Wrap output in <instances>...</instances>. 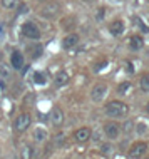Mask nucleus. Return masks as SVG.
<instances>
[{
    "mask_svg": "<svg viewBox=\"0 0 149 159\" xmlns=\"http://www.w3.org/2000/svg\"><path fill=\"white\" fill-rule=\"evenodd\" d=\"M34 84L35 85H45L47 84V75L44 72H35L34 74Z\"/></svg>",
    "mask_w": 149,
    "mask_h": 159,
    "instance_id": "nucleus-16",
    "label": "nucleus"
},
{
    "mask_svg": "<svg viewBox=\"0 0 149 159\" xmlns=\"http://www.w3.org/2000/svg\"><path fill=\"white\" fill-rule=\"evenodd\" d=\"M0 77H2V79H8V77H10V69H8L5 64H0Z\"/></svg>",
    "mask_w": 149,
    "mask_h": 159,
    "instance_id": "nucleus-22",
    "label": "nucleus"
},
{
    "mask_svg": "<svg viewBox=\"0 0 149 159\" xmlns=\"http://www.w3.org/2000/svg\"><path fill=\"white\" fill-rule=\"evenodd\" d=\"M59 12H61V5L57 2H45V5L39 10V15L44 19H54L59 15Z\"/></svg>",
    "mask_w": 149,
    "mask_h": 159,
    "instance_id": "nucleus-3",
    "label": "nucleus"
},
{
    "mask_svg": "<svg viewBox=\"0 0 149 159\" xmlns=\"http://www.w3.org/2000/svg\"><path fill=\"white\" fill-rule=\"evenodd\" d=\"M15 10H17V15H25V14H29L30 8H29L27 3H19V7H17Z\"/></svg>",
    "mask_w": 149,
    "mask_h": 159,
    "instance_id": "nucleus-23",
    "label": "nucleus"
},
{
    "mask_svg": "<svg viewBox=\"0 0 149 159\" xmlns=\"http://www.w3.org/2000/svg\"><path fill=\"white\" fill-rule=\"evenodd\" d=\"M129 89H131V82L124 80V82H121L117 85V94L119 96H126V92H129Z\"/></svg>",
    "mask_w": 149,
    "mask_h": 159,
    "instance_id": "nucleus-19",
    "label": "nucleus"
},
{
    "mask_svg": "<svg viewBox=\"0 0 149 159\" xmlns=\"http://www.w3.org/2000/svg\"><path fill=\"white\" fill-rule=\"evenodd\" d=\"M20 32H22V35L25 39H30V40L40 39V29L34 22H24L22 27H20Z\"/></svg>",
    "mask_w": 149,
    "mask_h": 159,
    "instance_id": "nucleus-2",
    "label": "nucleus"
},
{
    "mask_svg": "<svg viewBox=\"0 0 149 159\" xmlns=\"http://www.w3.org/2000/svg\"><path fill=\"white\" fill-rule=\"evenodd\" d=\"M30 122H32V116L29 112H22V114L17 116V119L14 121V129L17 132H24V131L29 129Z\"/></svg>",
    "mask_w": 149,
    "mask_h": 159,
    "instance_id": "nucleus-4",
    "label": "nucleus"
},
{
    "mask_svg": "<svg viewBox=\"0 0 149 159\" xmlns=\"http://www.w3.org/2000/svg\"><path fill=\"white\" fill-rule=\"evenodd\" d=\"M106 114L112 119H119V117H126L127 112H129V106L124 104L121 101H111L106 106Z\"/></svg>",
    "mask_w": 149,
    "mask_h": 159,
    "instance_id": "nucleus-1",
    "label": "nucleus"
},
{
    "mask_svg": "<svg viewBox=\"0 0 149 159\" xmlns=\"http://www.w3.org/2000/svg\"><path fill=\"white\" fill-rule=\"evenodd\" d=\"M107 96V85L106 84H96L91 91V99L94 102H101L104 101V97Z\"/></svg>",
    "mask_w": 149,
    "mask_h": 159,
    "instance_id": "nucleus-6",
    "label": "nucleus"
},
{
    "mask_svg": "<svg viewBox=\"0 0 149 159\" xmlns=\"http://www.w3.org/2000/svg\"><path fill=\"white\" fill-rule=\"evenodd\" d=\"M91 136H92V131L89 127H79L77 131L74 132V137H75L77 143H86V141L91 139Z\"/></svg>",
    "mask_w": 149,
    "mask_h": 159,
    "instance_id": "nucleus-10",
    "label": "nucleus"
},
{
    "mask_svg": "<svg viewBox=\"0 0 149 159\" xmlns=\"http://www.w3.org/2000/svg\"><path fill=\"white\" fill-rule=\"evenodd\" d=\"M136 131H138L139 134H144V132L147 131V126H146V124H142V122H139L138 126H136Z\"/></svg>",
    "mask_w": 149,
    "mask_h": 159,
    "instance_id": "nucleus-25",
    "label": "nucleus"
},
{
    "mask_svg": "<svg viewBox=\"0 0 149 159\" xmlns=\"http://www.w3.org/2000/svg\"><path fill=\"white\" fill-rule=\"evenodd\" d=\"M47 131H45V127H35L34 129V139L37 141V143H44L45 139H47Z\"/></svg>",
    "mask_w": 149,
    "mask_h": 159,
    "instance_id": "nucleus-14",
    "label": "nucleus"
},
{
    "mask_svg": "<svg viewBox=\"0 0 149 159\" xmlns=\"http://www.w3.org/2000/svg\"><path fill=\"white\" fill-rule=\"evenodd\" d=\"M114 2H119V0H114Z\"/></svg>",
    "mask_w": 149,
    "mask_h": 159,
    "instance_id": "nucleus-31",
    "label": "nucleus"
},
{
    "mask_svg": "<svg viewBox=\"0 0 149 159\" xmlns=\"http://www.w3.org/2000/svg\"><path fill=\"white\" fill-rule=\"evenodd\" d=\"M101 151L104 152V154H109V152H111V146H109V144H104V146H102Z\"/></svg>",
    "mask_w": 149,
    "mask_h": 159,
    "instance_id": "nucleus-28",
    "label": "nucleus"
},
{
    "mask_svg": "<svg viewBox=\"0 0 149 159\" xmlns=\"http://www.w3.org/2000/svg\"><path fill=\"white\" fill-rule=\"evenodd\" d=\"M10 67L14 70H20L24 67V54L20 50H14L10 55Z\"/></svg>",
    "mask_w": 149,
    "mask_h": 159,
    "instance_id": "nucleus-9",
    "label": "nucleus"
},
{
    "mask_svg": "<svg viewBox=\"0 0 149 159\" xmlns=\"http://www.w3.org/2000/svg\"><path fill=\"white\" fill-rule=\"evenodd\" d=\"M146 111H147V112H149V102H147V106H146Z\"/></svg>",
    "mask_w": 149,
    "mask_h": 159,
    "instance_id": "nucleus-29",
    "label": "nucleus"
},
{
    "mask_svg": "<svg viewBox=\"0 0 149 159\" xmlns=\"http://www.w3.org/2000/svg\"><path fill=\"white\" fill-rule=\"evenodd\" d=\"M119 134H121V129H119L117 124H114V122H107L104 126V136L107 137V139L111 141H116Z\"/></svg>",
    "mask_w": 149,
    "mask_h": 159,
    "instance_id": "nucleus-7",
    "label": "nucleus"
},
{
    "mask_svg": "<svg viewBox=\"0 0 149 159\" xmlns=\"http://www.w3.org/2000/svg\"><path fill=\"white\" fill-rule=\"evenodd\" d=\"M0 3H2V7L5 8V10H15L20 2L19 0H0Z\"/></svg>",
    "mask_w": 149,
    "mask_h": 159,
    "instance_id": "nucleus-17",
    "label": "nucleus"
},
{
    "mask_svg": "<svg viewBox=\"0 0 149 159\" xmlns=\"http://www.w3.org/2000/svg\"><path fill=\"white\" fill-rule=\"evenodd\" d=\"M139 87H141L142 92H149V74L142 75L141 79H139Z\"/></svg>",
    "mask_w": 149,
    "mask_h": 159,
    "instance_id": "nucleus-20",
    "label": "nucleus"
},
{
    "mask_svg": "<svg viewBox=\"0 0 149 159\" xmlns=\"http://www.w3.org/2000/svg\"><path fill=\"white\" fill-rule=\"evenodd\" d=\"M136 22H138V24H139V27H141V30H142L144 34H147V32H149V27H147V25H146V24H144V22H142V20H141V19H136Z\"/></svg>",
    "mask_w": 149,
    "mask_h": 159,
    "instance_id": "nucleus-27",
    "label": "nucleus"
},
{
    "mask_svg": "<svg viewBox=\"0 0 149 159\" xmlns=\"http://www.w3.org/2000/svg\"><path fill=\"white\" fill-rule=\"evenodd\" d=\"M146 151H147V144L141 141V143L133 144V148L129 149V156L133 159H139V157L144 156V152H146Z\"/></svg>",
    "mask_w": 149,
    "mask_h": 159,
    "instance_id": "nucleus-8",
    "label": "nucleus"
},
{
    "mask_svg": "<svg viewBox=\"0 0 149 159\" xmlns=\"http://www.w3.org/2000/svg\"><path fill=\"white\" fill-rule=\"evenodd\" d=\"M69 74H67L65 70H59L57 74H55V79H54V82H55V85L57 87H62V85H67L69 84Z\"/></svg>",
    "mask_w": 149,
    "mask_h": 159,
    "instance_id": "nucleus-12",
    "label": "nucleus"
},
{
    "mask_svg": "<svg viewBox=\"0 0 149 159\" xmlns=\"http://www.w3.org/2000/svg\"><path fill=\"white\" fill-rule=\"evenodd\" d=\"M49 121L50 124H52L54 127H61L62 124H64V112H62V109L61 107H52L50 109V112H49Z\"/></svg>",
    "mask_w": 149,
    "mask_h": 159,
    "instance_id": "nucleus-5",
    "label": "nucleus"
},
{
    "mask_svg": "<svg viewBox=\"0 0 149 159\" xmlns=\"http://www.w3.org/2000/svg\"><path fill=\"white\" fill-rule=\"evenodd\" d=\"M142 37H139V35H134L133 39H131V42H129V45H131V49L133 50H139L142 47Z\"/></svg>",
    "mask_w": 149,
    "mask_h": 159,
    "instance_id": "nucleus-18",
    "label": "nucleus"
},
{
    "mask_svg": "<svg viewBox=\"0 0 149 159\" xmlns=\"http://www.w3.org/2000/svg\"><path fill=\"white\" fill-rule=\"evenodd\" d=\"M109 32L116 37L122 35V32H124V22H122V20H114V22L109 25Z\"/></svg>",
    "mask_w": 149,
    "mask_h": 159,
    "instance_id": "nucleus-13",
    "label": "nucleus"
},
{
    "mask_svg": "<svg viewBox=\"0 0 149 159\" xmlns=\"http://www.w3.org/2000/svg\"><path fill=\"white\" fill-rule=\"evenodd\" d=\"M106 66H107V61H101L99 64H96L94 66V72H99V70H102Z\"/></svg>",
    "mask_w": 149,
    "mask_h": 159,
    "instance_id": "nucleus-26",
    "label": "nucleus"
},
{
    "mask_svg": "<svg viewBox=\"0 0 149 159\" xmlns=\"http://www.w3.org/2000/svg\"><path fill=\"white\" fill-rule=\"evenodd\" d=\"M79 35L77 34H67L65 37H64V40H62V47L64 49H72V47H75L79 44Z\"/></svg>",
    "mask_w": 149,
    "mask_h": 159,
    "instance_id": "nucleus-11",
    "label": "nucleus"
},
{
    "mask_svg": "<svg viewBox=\"0 0 149 159\" xmlns=\"http://www.w3.org/2000/svg\"><path fill=\"white\" fill-rule=\"evenodd\" d=\"M32 157H34L32 146H24V149H22V159H32Z\"/></svg>",
    "mask_w": 149,
    "mask_h": 159,
    "instance_id": "nucleus-21",
    "label": "nucleus"
},
{
    "mask_svg": "<svg viewBox=\"0 0 149 159\" xmlns=\"http://www.w3.org/2000/svg\"><path fill=\"white\" fill-rule=\"evenodd\" d=\"M39 2H44L45 3V2H49V0H39Z\"/></svg>",
    "mask_w": 149,
    "mask_h": 159,
    "instance_id": "nucleus-30",
    "label": "nucleus"
},
{
    "mask_svg": "<svg viewBox=\"0 0 149 159\" xmlns=\"http://www.w3.org/2000/svg\"><path fill=\"white\" fill-rule=\"evenodd\" d=\"M29 52H30V57L32 59H39L42 52H44V49H42L40 44H35V45H30L29 47Z\"/></svg>",
    "mask_w": 149,
    "mask_h": 159,
    "instance_id": "nucleus-15",
    "label": "nucleus"
},
{
    "mask_svg": "<svg viewBox=\"0 0 149 159\" xmlns=\"http://www.w3.org/2000/svg\"><path fill=\"white\" fill-rule=\"evenodd\" d=\"M104 17H106V8L99 7V8H97V12H96V19L97 20H104Z\"/></svg>",
    "mask_w": 149,
    "mask_h": 159,
    "instance_id": "nucleus-24",
    "label": "nucleus"
}]
</instances>
